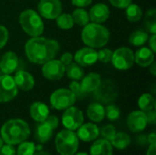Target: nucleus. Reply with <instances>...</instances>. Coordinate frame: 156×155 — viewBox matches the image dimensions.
<instances>
[{"label": "nucleus", "instance_id": "nucleus-36", "mask_svg": "<svg viewBox=\"0 0 156 155\" xmlns=\"http://www.w3.org/2000/svg\"><path fill=\"white\" fill-rule=\"evenodd\" d=\"M8 30L5 26L0 25V49H2L8 41Z\"/></svg>", "mask_w": 156, "mask_h": 155}, {"label": "nucleus", "instance_id": "nucleus-27", "mask_svg": "<svg viewBox=\"0 0 156 155\" xmlns=\"http://www.w3.org/2000/svg\"><path fill=\"white\" fill-rule=\"evenodd\" d=\"M72 19L74 24L80 26H85L86 25H88L90 23V16H89V13L83 8V7H80V8H76L72 15Z\"/></svg>", "mask_w": 156, "mask_h": 155}, {"label": "nucleus", "instance_id": "nucleus-20", "mask_svg": "<svg viewBox=\"0 0 156 155\" xmlns=\"http://www.w3.org/2000/svg\"><path fill=\"white\" fill-rule=\"evenodd\" d=\"M29 114L34 121L37 122H44L49 116V109L45 103L40 101H36L30 105Z\"/></svg>", "mask_w": 156, "mask_h": 155}, {"label": "nucleus", "instance_id": "nucleus-13", "mask_svg": "<svg viewBox=\"0 0 156 155\" xmlns=\"http://www.w3.org/2000/svg\"><path fill=\"white\" fill-rule=\"evenodd\" d=\"M75 62L81 67H89L98 61V53L94 48L86 47L79 49L74 57Z\"/></svg>", "mask_w": 156, "mask_h": 155}, {"label": "nucleus", "instance_id": "nucleus-16", "mask_svg": "<svg viewBox=\"0 0 156 155\" xmlns=\"http://www.w3.org/2000/svg\"><path fill=\"white\" fill-rule=\"evenodd\" d=\"M110 14L111 11L109 6L103 3H99L90 8L89 16H90V20L92 23L101 24L109 18Z\"/></svg>", "mask_w": 156, "mask_h": 155}, {"label": "nucleus", "instance_id": "nucleus-7", "mask_svg": "<svg viewBox=\"0 0 156 155\" xmlns=\"http://www.w3.org/2000/svg\"><path fill=\"white\" fill-rule=\"evenodd\" d=\"M111 62L115 69L119 70H127L133 66L134 53L127 47L119 48L113 51Z\"/></svg>", "mask_w": 156, "mask_h": 155}, {"label": "nucleus", "instance_id": "nucleus-31", "mask_svg": "<svg viewBox=\"0 0 156 155\" xmlns=\"http://www.w3.org/2000/svg\"><path fill=\"white\" fill-rule=\"evenodd\" d=\"M56 19H57V25L60 29L69 30V29L72 28L74 26L72 16L69 14H67V13L62 14L61 13Z\"/></svg>", "mask_w": 156, "mask_h": 155}, {"label": "nucleus", "instance_id": "nucleus-9", "mask_svg": "<svg viewBox=\"0 0 156 155\" xmlns=\"http://www.w3.org/2000/svg\"><path fill=\"white\" fill-rule=\"evenodd\" d=\"M18 93V89L11 75L0 76V103L11 101Z\"/></svg>", "mask_w": 156, "mask_h": 155}, {"label": "nucleus", "instance_id": "nucleus-2", "mask_svg": "<svg viewBox=\"0 0 156 155\" xmlns=\"http://www.w3.org/2000/svg\"><path fill=\"white\" fill-rule=\"evenodd\" d=\"M0 134L5 143L16 145L28 138L30 128L25 121L21 119H12L3 124L0 130Z\"/></svg>", "mask_w": 156, "mask_h": 155}, {"label": "nucleus", "instance_id": "nucleus-30", "mask_svg": "<svg viewBox=\"0 0 156 155\" xmlns=\"http://www.w3.org/2000/svg\"><path fill=\"white\" fill-rule=\"evenodd\" d=\"M144 24L146 29L152 35L156 34V10L155 8H152L146 12Z\"/></svg>", "mask_w": 156, "mask_h": 155}, {"label": "nucleus", "instance_id": "nucleus-21", "mask_svg": "<svg viewBox=\"0 0 156 155\" xmlns=\"http://www.w3.org/2000/svg\"><path fill=\"white\" fill-rule=\"evenodd\" d=\"M154 61V53L146 47H143L138 49L134 54V62L140 67L147 68Z\"/></svg>", "mask_w": 156, "mask_h": 155}, {"label": "nucleus", "instance_id": "nucleus-28", "mask_svg": "<svg viewBox=\"0 0 156 155\" xmlns=\"http://www.w3.org/2000/svg\"><path fill=\"white\" fill-rule=\"evenodd\" d=\"M126 18L130 22H138L143 17V10L142 8L136 4H130L125 10Z\"/></svg>", "mask_w": 156, "mask_h": 155}, {"label": "nucleus", "instance_id": "nucleus-35", "mask_svg": "<svg viewBox=\"0 0 156 155\" xmlns=\"http://www.w3.org/2000/svg\"><path fill=\"white\" fill-rule=\"evenodd\" d=\"M98 60L102 62V63H108L111 62L112 60V50H111L110 48H102L101 50H99L98 52Z\"/></svg>", "mask_w": 156, "mask_h": 155}, {"label": "nucleus", "instance_id": "nucleus-14", "mask_svg": "<svg viewBox=\"0 0 156 155\" xmlns=\"http://www.w3.org/2000/svg\"><path fill=\"white\" fill-rule=\"evenodd\" d=\"M126 123L129 130L133 132H140L144 131L148 124L145 113L142 111H132L127 118Z\"/></svg>", "mask_w": 156, "mask_h": 155}, {"label": "nucleus", "instance_id": "nucleus-18", "mask_svg": "<svg viewBox=\"0 0 156 155\" xmlns=\"http://www.w3.org/2000/svg\"><path fill=\"white\" fill-rule=\"evenodd\" d=\"M77 132V136L79 140L89 143L96 140L100 134V130L98 126L94 123H85L80 126Z\"/></svg>", "mask_w": 156, "mask_h": 155}, {"label": "nucleus", "instance_id": "nucleus-48", "mask_svg": "<svg viewBox=\"0 0 156 155\" xmlns=\"http://www.w3.org/2000/svg\"><path fill=\"white\" fill-rule=\"evenodd\" d=\"M73 155H89L88 153H75V154Z\"/></svg>", "mask_w": 156, "mask_h": 155}, {"label": "nucleus", "instance_id": "nucleus-39", "mask_svg": "<svg viewBox=\"0 0 156 155\" xmlns=\"http://www.w3.org/2000/svg\"><path fill=\"white\" fill-rule=\"evenodd\" d=\"M69 90L77 96V95H80L83 92L81 91V88H80V83H79L77 80H73L70 84H69Z\"/></svg>", "mask_w": 156, "mask_h": 155}, {"label": "nucleus", "instance_id": "nucleus-19", "mask_svg": "<svg viewBox=\"0 0 156 155\" xmlns=\"http://www.w3.org/2000/svg\"><path fill=\"white\" fill-rule=\"evenodd\" d=\"M101 84V77L100 74L95 72L89 73L88 75L84 76L81 79V83H80L81 91L83 93L94 92L99 89Z\"/></svg>", "mask_w": 156, "mask_h": 155}, {"label": "nucleus", "instance_id": "nucleus-3", "mask_svg": "<svg viewBox=\"0 0 156 155\" xmlns=\"http://www.w3.org/2000/svg\"><path fill=\"white\" fill-rule=\"evenodd\" d=\"M81 39L89 48H101L109 42L110 31L101 24L89 23L81 32Z\"/></svg>", "mask_w": 156, "mask_h": 155}, {"label": "nucleus", "instance_id": "nucleus-49", "mask_svg": "<svg viewBox=\"0 0 156 155\" xmlns=\"http://www.w3.org/2000/svg\"><path fill=\"white\" fill-rule=\"evenodd\" d=\"M3 143H4V141H3V139L1 138V136H0V148L3 146Z\"/></svg>", "mask_w": 156, "mask_h": 155}, {"label": "nucleus", "instance_id": "nucleus-24", "mask_svg": "<svg viewBox=\"0 0 156 155\" xmlns=\"http://www.w3.org/2000/svg\"><path fill=\"white\" fill-rule=\"evenodd\" d=\"M65 74L69 79L78 81L81 80V79L84 77V69L76 62H71L70 64L65 67Z\"/></svg>", "mask_w": 156, "mask_h": 155}, {"label": "nucleus", "instance_id": "nucleus-29", "mask_svg": "<svg viewBox=\"0 0 156 155\" xmlns=\"http://www.w3.org/2000/svg\"><path fill=\"white\" fill-rule=\"evenodd\" d=\"M138 106L140 110L144 112L154 109V106H155L154 97L150 93L143 94L138 100Z\"/></svg>", "mask_w": 156, "mask_h": 155}, {"label": "nucleus", "instance_id": "nucleus-40", "mask_svg": "<svg viewBox=\"0 0 156 155\" xmlns=\"http://www.w3.org/2000/svg\"><path fill=\"white\" fill-rule=\"evenodd\" d=\"M145 116H146V120L147 122L151 125H154L156 123V111L153 109L151 111H145Z\"/></svg>", "mask_w": 156, "mask_h": 155}, {"label": "nucleus", "instance_id": "nucleus-5", "mask_svg": "<svg viewBox=\"0 0 156 155\" xmlns=\"http://www.w3.org/2000/svg\"><path fill=\"white\" fill-rule=\"evenodd\" d=\"M55 143L60 155H73L79 148V138L73 131L66 129L57 134Z\"/></svg>", "mask_w": 156, "mask_h": 155}, {"label": "nucleus", "instance_id": "nucleus-4", "mask_svg": "<svg viewBox=\"0 0 156 155\" xmlns=\"http://www.w3.org/2000/svg\"><path fill=\"white\" fill-rule=\"evenodd\" d=\"M19 23L22 29L30 37H39L44 31V23L37 12L33 9H26L19 16Z\"/></svg>", "mask_w": 156, "mask_h": 155}, {"label": "nucleus", "instance_id": "nucleus-10", "mask_svg": "<svg viewBox=\"0 0 156 155\" xmlns=\"http://www.w3.org/2000/svg\"><path fill=\"white\" fill-rule=\"evenodd\" d=\"M39 15L48 20L56 19L62 13L60 0H40L37 5Z\"/></svg>", "mask_w": 156, "mask_h": 155}, {"label": "nucleus", "instance_id": "nucleus-38", "mask_svg": "<svg viewBox=\"0 0 156 155\" xmlns=\"http://www.w3.org/2000/svg\"><path fill=\"white\" fill-rule=\"evenodd\" d=\"M111 5L116 8H126L133 0H109Z\"/></svg>", "mask_w": 156, "mask_h": 155}, {"label": "nucleus", "instance_id": "nucleus-45", "mask_svg": "<svg viewBox=\"0 0 156 155\" xmlns=\"http://www.w3.org/2000/svg\"><path fill=\"white\" fill-rule=\"evenodd\" d=\"M155 152H156L155 144H150L149 149H148V151H147V153H146V155H155Z\"/></svg>", "mask_w": 156, "mask_h": 155}, {"label": "nucleus", "instance_id": "nucleus-15", "mask_svg": "<svg viewBox=\"0 0 156 155\" xmlns=\"http://www.w3.org/2000/svg\"><path fill=\"white\" fill-rule=\"evenodd\" d=\"M18 62L17 55L13 51H7L0 58V69L4 74L10 75L16 71Z\"/></svg>", "mask_w": 156, "mask_h": 155}, {"label": "nucleus", "instance_id": "nucleus-43", "mask_svg": "<svg viewBox=\"0 0 156 155\" xmlns=\"http://www.w3.org/2000/svg\"><path fill=\"white\" fill-rule=\"evenodd\" d=\"M149 41V48L154 52L155 53L156 51V34H154L152 35V37H149L148 39Z\"/></svg>", "mask_w": 156, "mask_h": 155}, {"label": "nucleus", "instance_id": "nucleus-22", "mask_svg": "<svg viewBox=\"0 0 156 155\" xmlns=\"http://www.w3.org/2000/svg\"><path fill=\"white\" fill-rule=\"evenodd\" d=\"M90 153V155H112L113 149L111 142L102 138L92 143Z\"/></svg>", "mask_w": 156, "mask_h": 155}, {"label": "nucleus", "instance_id": "nucleus-1", "mask_svg": "<svg viewBox=\"0 0 156 155\" xmlns=\"http://www.w3.org/2000/svg\"><path fill=\"white\" fill-rule=\"evenodd\" d=\"M59 51L58 41L43 37H31L25 45V52L28 60L34 64L43 65L54 59Z\"/></svg>", "mask_w": 156, "mask_h": 155}, {"label": "nucleus", "instance_id": "nucleus-6", "mask_svg": "<svg viewBox=\"0 0 156 155\" xmlns=\"http://www.w3.org/2000/svg\"><path fill=\"white\" fill-rule=\"evenodd\" d=\"M49 100L53 109L63 111L74 105L76 95L69 89L61 88L52 92Z\"/></svg>", "mask_w": 156, "mask_h": 155}, {"label": "nucleus", "instance_id": "nucleus-46", "mask_svg": "<svg viewBox=\"0 0 156 155\" xmlns=\"http://www.w3.org/2000/svg\"><path fill=\"white\" fill-rule=\"evenodd\" d=\"M149 70L151 72V74L153 76H155L156 75V63L154 61L150 66H149Z\"/></svg>", "mask_w": 156, "mask_h": 155}, {"label": "nucleus", "instance_id": "nucleus-42", "mask_svg": "<svg viewBox=\"0 0 156 155\" xmlns=\"http://www.w3.org/2000/svg\"><path fill=\"white\" fill-rule=\"evenodd\" d=\"M92 0H71L73 5L78 7H86L91 4Z\"/></svg>", "mask_w": 156, "mask_h": 155}, {"label": "nucleus", "instance_id": "nucleus-47", "mask_svg": "<svg viewBox=\"0 0 156 155\" xmlns=\"http://www.w3.org/2000/svg\"><path fill=\"white\" fill-rule=\"evenodd\" d=\"M33 155H50L48 153H47V152H43V151H39V152H37V153H35Z\"/></svg>", "mask_w": 156, "mask_h": 155}, {"label": "nucleus", "instance_id": "nucleus-37", "mask_svg": "<svg viewBox=\"0 0 156 155\" xmlns=\"http://www.w3.org/2000/svg\"><path fill=\"white\" fill-rule=\"evenodd\" d=\"M0 155H16V151L12 144H3L0 148Z\"/></svg>", "mask_w": 156, "mask_h": 155}, {"label": "nucleus", "instance_id": "nucleus-34", "mask_svg": "<svg viewBox=\"0 0 156 155\" xmlns=\"http://www.w3.org/2000/svg\"><path fill=\"white\" fill-rule=\"evenodd\" d=\"M116 132H117L116 128L112 124H108V125L104 126L101 131V134L102 138L109 142H111L112 140V138L114 137Z\"/></svg>", "mask_w": 156, "mask_h": 155}, {"label": "nucleus", "instance_id": "nucleus-12", "mask_svg": "<svg viewBox=\"0 0 156 155\" xmlns=\"http://www.w3.org/2000/svg\"><path fill=\"white\" fill-rule=\"evenodd\" d=\"M65 67L60 60L51 59L43 64L42 74L48 80H59L65 75Z\"/></svg>", "mask_w": 156, "mask_h": 155}, {"label": "nucleus", "instance_id": "nucleus-44", "mask_svg": "<svg viewBox=\"0 0 156 155\" xmlns=\"http://www.w3.org/2000/svg\"><path fill=\"white\" fill-rule=\"evenodd\" d=\"M147 141L149 142L150 144H155L156 143V134L155 132H152L149 134V136L147 137Z\"/></svg>", "mask_w": 156, "mask_h": 155}, {"label": "nucleus", "instance_id": "nucleus-33", "mask_svg": "<svg viewBox=\"0 0 156 155\" xmlns=\"http://www.w3.org/2000/svg\"><path fill=\"white\" fill-rule=\"evenodd\" d=\"M105 115L110 121H117L121 116V110L115 104H110L105 109Z\"/></svg>", "mask_w": 156, "mask_h": 155}, {"label": "nucleus", "instance_id": "nucleus-8", "mask_svg": "<svg viewBox=\"0 0 156 155\" xmlns=\"http://www.w3.org/2000/svg\"><path fill=\"white\" fill-rule=\"evenodd\" d=\"M59 121L57 116H48L44 122H38L35 137L37 142L44 143L50 140L53 135V132L58 128Z\"/></svg>", "mask_w": 156, "mask_h": 155}, {"label": "nucleus", "instance_id": "nucleus-25", "mask_svg": "<svg viewBox=\"0 0 156 155\" xmlns=\"http://www.w3.org/2000/svg\"><path fill=\"white\" fill-rule=\"evenodd\" d=\"M149 39V34L147 31L143 29H137L133 31L129 37V42L134 47L144 46Z\"/></svg>", "mask_w": 156, "mask_h": 155}, {"label": "nucleus", "instance_id": "nucleus-11", "mask_svg": "<svg viewBox=\"0 0 156 155\" xmlns=\"http://www.w3.org/2000/svg\"><path fill=\"white\" fill-rule=\"evenodd\" d=\"M84 116L82 111L76 107H69L65 110L62 115V124L63 126L70 131L77 130L80 126L83 124Z\"/></svg>", "mask_w": 156, "mask_h": 155}, {"label": "nucleus", "instance_id": "nucleus-26", "mask_svg": "<svg viewBox=\"0 0 156 155\" xmlns=\"http://www.w3.org/2000/svg\"><path fill=\"white\" fill-rule=\"evenodd\" d=\"M111 143L116 149L124 150L131 144V138L126 132H116V134L111 141Z\"/></svg>", "mask_w": 156, "mask_h": 155}, {"label": "nucleus", "instance_id": "nucleus-41", "mask_svg": "<svg viewBox=\"0 0 156 155\" xmlns=\"http://www.w3.org/2000/svg\"><path fill=\"white\" fill-rule=\"evenodd\" d=\"M72 60H73V56L69 52H65L64 54H62V56L60 58V62L64 66H67V65L70 64L72 62Z\"/></svg>", "mask_w": 156, "mask_h": 155}, {"label": "nucleus", "instance_id": "nucleus-17", "mask_svg": "<svg viewBox=\"0 0 156 155\" xmlns=\"http://www.w3.org/2000/svg\"><path fill=\"white\" fill-rule=\"evenodd\" d=\"M17 89L23 91L31 90L35 86V79L34 77L27 71L25 70H17L13 77Z\"/></svg>", "mask_w": 156, "mask_h": 155}, {"label": "nucleus", "instance_id": "nucleus-32", "mask_svg": "<svg viewBox=\"0 0 156 155\" xmlns=\"http://www.w3.org/2000/svg\"><path fill=\"white\" fill-rule=\"evenodd\" d=\"M36 151V145L31 142H22L16 151V155H33Z\"/></svg>", "mask_w": 156, "mask_h": 155}, {"label": "nucleus", "instance_id": "nucleus-23", "mask_svg": "<svg viewBox=\"0 0 156 155\" xmlns=\"http://www.w3.org/2000/svg\"><path fill=\"white\" fill-rule=\"evenodd\" d=\"M88 118L94 122H101L105 117V109L99 102H92L87 109Z\"/></svg>", "mask_w": 156, "mask_h": 155}, {"label": "nucleus", "instance_id": "nucleus-50", "mask_svg": "<svg viewBox=\"0 0 156 155\" xmlns=\"http://www.w3.org/2000/svg\"><path fill=\"white\" fill-rule=\"evenodd\" d=\"M0 58H1V57H0Z\"/></svg>", "mask_w": 156, "mask_h": 155}]
</instances>
